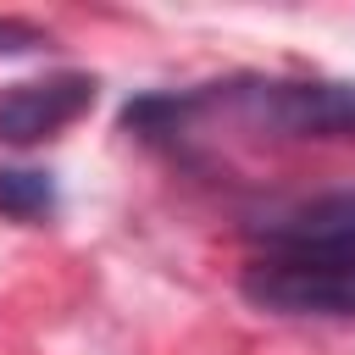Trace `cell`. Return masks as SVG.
I'll return each instance as SVG.
<instances>
[{"label":"cell","mask_w":355,"mask_h":355,"mask_svg":"<svg viewBox=\"0 0 355 355\" xmlns=\"http://www.w3.org/2000/svg\"><path fill=\"white\" fill-rule=\"evenodd\" d=\"M233 116L272 139H355V83L333 78H250L211 94Z\"/></svg>","instance_id":"obj_1"},{"label":"cell","mask_w":355,"mask_h":355,"mask_svg":"<svg viewBox=\"0 0 355 355\" xmlns=\"http://www.w3.org/2000/svg\"><path fill=\"white\" fill-rule=\"evenodd\" d=\"M239 288L250 305L277 316L355 322V255H255Z\"/></svg>","instance_id":"obj_2"},{"label":"cell","mask_w":355,"mask_h":355,"mask_svg":"<svg viewBox=\"0 0 355 355\" xmlns=\"http://www.w3.org/2000/svg\"><path fill=\"white\" fill-rule=\"evenodd\" d=\"M94 105V78L89 72H50L0 89V144L28 150L39 139H55L67 122H78Z\"/></svg>","instance_id":"obj_3"},{"label":"cell","mask_w":355,"mask_h":355,"mask_svg":"<svg viewBox=\"0 0 355 355\" xmlns=\"http://www.w3.org/2000/svg\"><path fill=\"white\" fill-rule=\"evenodd\" d=\"M266 255H355V189L294 200L255 222Z\"/></svg>","instance_id":"obj_4"},{"label":"cell","mask_w":355,"mask_h":355,"mask_svg":"<svg viewBox=\"0 0 355 355\" xmlns=\"http://www.w3.org/2000/svg\"><path fill=\"white\" fill-rule=\"evenodd\" d=\"M0 211L17 222H39L55 211V189L44 172H0Z\"/></svg>","instance_id":"obj_5"},{"label":"cell","mask_w":355,"mask_h":355,"mask_svg":"<svg viewBox=\"0 0 355 355\" xmlns=\"http://www.w3.org/2000/svg\"><path fill=\"white\" fill-rule=\"evenodd\" d=\"M44 44H50L44 28L17 22V17H0V61H6V55H33V50H44Z\"/></svg>","instance_id":"obj_6"}]
</instances>
